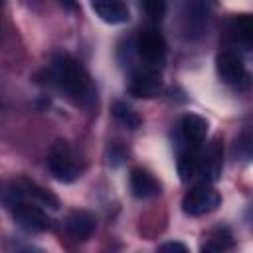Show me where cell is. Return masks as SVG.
I'll use <instances>...</instances> for the list:
<instances>
[{"label": "cell", "instance_id": "cell-21", "mask_svg": "<svg viewBox=\"0 0 253 253\" xmlns=\"http://www.w3.org/2000/svg\"><path fill=\"white\" fill-rule=\"evenodd\" d=\"M59 4H61L63 8H67V10H73V8L77 6V0H59Z\"/></svg>", "mask_w": 253, "mask_h": 253}, {"label": "cell", "instance_id": "cell-3", "mask_svg": "<svg viewBox=\"0 0 253 253\" xmlns=\"http://www.w3.org/2000/svg\"><path fill=\"white\" fill-rule=\"evenodd\" d=\"M211 10H213L211 0H186L184 2L182 32L188 40H196L206 32L208 22L211 18Z\"/></svg>", "mask_w": 253, "mask_h": 253}, {"label": "cell", "instance_id": "cell-8", "mask_svg": "<svg viewBox=\"0 0 253 253\" xmlns=\"http://www.w3.org/2000/svg\"><path fill=\"white\" fill-rule=\"evenodd\" d=\"M136 51L148 65H160L166 57V40L158 30L146 28L138 34Z\"/></svg>", "mask_w": 253, "mask_h": 253}, {"label": "cell", "instance_id": "cell-12", "mask_svg": "<svg viewBox=\"0 0 253 253\" xmlns=\"http://www.w3.org/2000/svg\"><path fill=\"white\" fill-rule=\"evenodd\" d=\"M91 8L107 24L128 22V6L125 0H91Z\"/></svg>", "mask_w": 253, "mask_h": 253}, {"label": "cell", "instance_id": "cell-5", "mask_svg": "<svg viewBox=\"0 0 253 253\" xmlns=\"http://www.w3.org/2000/svg\"><path fill=\"white\" fill-rule=\"evenodd\" d=\"M219 206V194L210 186V182H202L190 188L182 198V210L188 215H204L213 211Z\"/></svg>", "mask_w": 253, "mask_h": 253}, {"label": "cell", "instance_id": "cell-16", "mask_svg": "<svg viewBox=\"0 0 253 253\" xmlns=\"http://www.w3.org/2000/svg\"><path fill=\"white\" fill-rule=\"evenodd\" d=\"M113 117L126 128H136L140 126V117L132 111V107H128L123 101H115L113 103Z\"/></svg>", "mask_w": 253, "mask_h": 253}, {"label": "cell", "instance_id": "cell-13", "mask_svg": "<svg viewBox=\"0 0 253 253\" xmlns=\"http://www.w3.org/2000/svg\"><path fill=\"white\" fill-rule=\"evenodd\" d=\"M225 34L227 38L237 43V45H243V47H249L251 45V34H253V22H251V16L247 14H239V16H233L225 22Z\"/></svg>", "mask_w": 253, "mask_h": 253}, {"label": "cell", "instance_id": "cell-10", "mask_svg": "<svg viewBox=\"0 0 253 253\" xmlns=\"http://www.w3.org/2000/svg\"><path fill=\"white\" fill-rule=\"evenodd\" d=\"M180 134L188 146L200 148L208 136V121L196 113H186L180 121Z\"/></svg>", "mask_w": 253, "mask_h": 253}, {"label": "cell", "instance_id": "cell-19", "mask_svg": "<svg viewBox=\"0 0 253 253\" xmlns=\"http://www.w3.org/2000/svg\"><path fill=\"white\" fill-rule=\"evenodd\" d=\"M243 150V160H249L251 156V136H249V130H245L241 134V138L237 140V152Z\"/></svg>", "mask_w": 253, "mask_h": 253}, {"label": "cell", "instance_id": "cell-1", "mask_svg": "<svg viewBox=\"0 0 253 253\" xmlns=\"http://www.w3.org/2000/svg\"><path fill=\"white\" fill-rule=\"evenodd\" d=\"M51 75L61 91L67 93L75 103L91 105L97 99V89L87 69L69 53H55L51 59Z\"/></svg>", "mask_w": 253, "mask_h": 253}, {"label": "cell", "instance_id": "cell-2", "mask_svg": "<svg viewBox=\"0 0 253 253\" xmlns=\"http://www.w3.org/2000/svg\"><path fill=\"white\" fill-rule=\"evenodd\" d=\"M6 204H8L14 219L18 221V225H22L28 231H45L51 225L47 213L40 206H36L34 202L30 204V202L24 200L22 188L12 190L10 196L6 198Z\"/></svg>", "mask_w": 253, "mask_h": 253}, {"label": "cell", "instance_id": "cell-11", "mask_svg": "<svg viewBox=\"0 0 253 253\" xmlns=\"http://www.w3.org/2000/svg\"><path fill=\"white\" fill-rule=\"evenodd\" d=\"M95 221H97L95 215L89 211H83V210L73 211L65 219V233L73 241H85L95 231Z\"/></svg>", "mask_w": 253, "mask_h": 253}, {"label": "cell", "instance_id": "cell-14", "mask_svg": "<svg viewBox=\"0 0 253 253\" xmlns=\"http://www.w3.org/2000/svg\"><path fill=\"white\" fill-rule=\"evenodd\" d=\"M130 192L134 198H152L160 192L158 182L150 172L144 168H132L130 170Z\"/></svg>", "mask_w": 253, "mask_h": 253}, {"label": "cell", "instance_id": "cell-9", "mask_svg": "<svg viewBox=\"0 0 253 253\" xmlns=\"http://www.w3.org/2000/svg\"><path fill=\"white\" fill-rule=\"evenodd\" d=\"M221 164H223V150H221V142H219V140H213L206 152H200V160H198V174L202 176V180H204V182H215V180L219 178Z\"/></svg>", "mask_w": 253, "mask_h": 253}, {"label": "cell", "instance_id": "cell-15", "mask_svg": "<svg viewBox=\"0 0 253 253\" xmlns=\"http://www.w3.org/2000/svg\"><path fill=\"white\" fill-rule=\"evenodd\" d=\"M198 160H200V148L188 146L186 150L180 152L178 158V172L182 182H188L190 178H194L198 174Z\"/></svg>", "mask_w": 253, "mask_h": 253}, {"label": "cell", "instance_id": "cell-20", "mask_svg": "<svg viewBox=\"0 0 253 253\" xmlns=\"http://www.w3.org/2000/svg\"><path fill=\"white\" fill-rule=\"evenodd\" d=\"M158 249H160V251H180V253H186V251H188V247H186L184 243H178V241L162 243V245H160Z\"/></svg>", "mask_w": 253, "mask_h": 253}, {"label": "cell", "instance_id": "cell-4", "mask_svg": "<svg viewBox=\"0 0 253 253\" xmlns=\"http://www.w3.org/2000/svg\"><path fill=\"white\" fill-rule=\"evenodd\" d=\"M47 166H49V172L53 174V178L59 182H73L79 176V166H77L75 156L65 140H57L51 146Z\"/></svg>", "mask_w": 253, "mask_h": 253}, {"label": "cell", "instance_id": "cell-6", "mask_svg": "<svg viewBox=\"0 0 253 253\" xmlns=\"http://www.w3.org/2000/svg\"><path fill=\"white\" fill-rule=\"evenodd\" d=\"M162 91V75L154 65L138 67L130 73L128 93L138 99H152Z\"/></svg>", "mask_w": 253, "mask_h": 253}, {"label": "cell", "instance_id": "cell-7", "mask_svg": "<svg viewBox=\"0 0 253 253\" xmlns=\"http://www.w3.org/2000/svg\"><path fill=\"white\" fill-rule=\"evenodd\" d=\"M215 69L217 75L223 83L233 85V87H241L247 83V71H245V63L241 59V55L233 49H221L215 57Z\"/></svg>", "mask_w": 253, "mask_h": 253}, {"label": "cell", "instance_id": "cell-17", "mask_svg": "<svg viewBox=\"0 0 253 253\" xmlns=\"http://www.w3.org/2000/svg\"><path fill=\"white\" fill-rule=\"evenodd\" d=\"M22 192L28 194V196H32V198H36L40 204H43V206H47L51 210H57L59 208V200L51 192H47L45 188H42V186H38L34 182H26V190H22Z\"/></svg>", "mask_w": 253, "mask_h": 253}, {"label": "cell", "instance_id": "cell-18", "mask_svg": "<svg viewBox=\"0 0 253 253\" xmlns=\"http://www.w3.org/2000/svg\"><path fill=\"white\" fill-rule=\"evenodd\" d=\"M140 6L152 22H160L166 14V0H140Z\"/></svg>", "mask_w": 253, "mask_h": 253}]
</instances>
